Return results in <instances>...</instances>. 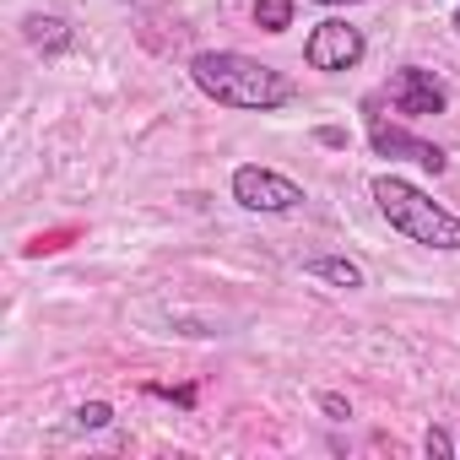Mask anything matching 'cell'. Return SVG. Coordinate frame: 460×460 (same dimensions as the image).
Listing matches in <instances>:
<instances>
[{"label":"cell","mask_w":460,"mask_h":460,"mask_svg":"<svg viewBox=\"0 0 460 460\" xmlns=\"http://www.w3.org/2000/svg\"><path fill=\"white\" fill-rule=\"evenodd\" d=\"M314 6H358V0H314Z\"/></svg>","instance_id":"obj_14"},{"label":"cell","mask_w":460,"mask_h":460,"mask_svg":"<svg viewBox=\"0 0 460 460\" xmlns=\"http://www.w3.org/2000/svg\"><path fill=\"white\" fill-rule=\"evenodd\" d=\"M422 449L438 455V460H455V455H460V444L449 438V428H428V433H422Z\"/></svg>","instance_id":"obj_11"},{"label":"cell","mask_w":460,"mask_h":460,"mask_svg":"<svg viewBox=\"0 0 460 460\" xmlns=\"http://www.w3.org/2000/svg\"><path fill=\"white\" fill-rule=\"evenodd\" d=\"M320 411H325L331 422H347V417H352V406H347V395H336V390H325V395H320Z\"/></svg>","instance_id":"obj_12"},{"label":"cell","mask_w":460,"mask_h":460,"mask_svg":"<svg viewBox=\"0 0 460 460\" xmlns=\"http://www.w3.org/2000/svg\"><path fill=\"white\" fill-rule=\"evenodd\" d=\"M71 417H76V433H103V428L114 422V406H109V401H87V406H76Z\"/></svg>","instance_id":"obj_10"},{"label":"cell","mask_w":460,"mask_h":460,"mask_svg":"<svg viewBox=\"0 0 460 460\" xmlns=\"http://www.w3.org/2000/svg\"><path fill=\"white\" fill-rule=\"evenodd\" d=\"M227 190H234V200H239L244 211H261V217H282V211H298V206H304V184H293L288 173L261 168V163L234 168Z\"/></svg>","instance_id":"obj_3"},{"label":"cell","mask_w":460,"mask_h":460,"mask_svg":"<svg viewBox=\"0 0 460 460\" xmlns=\"http://www.w3.org/2000/svg\"><path fill=\"white\" fill-rule=\"evenodd\" d=\"M368 195H374L379 217L395 227L401 239H411V244H422V250L460 255V217L444 211V206H438L433 195H422L417 184H406V179H395V173H374Z\"/></svg>","instance_id":"obj_2"},{"label":"cell","mask_w":460,"mask_h":460,"mask_svg":"<svg viewBox=\"0 0 460 460\" xmlns=\"http://www.w3.org/2000/svg\"><path fill=\"white\" fill-rule=\"evenodd\" d=\"M190 82L222 103V109H239V114H277L298 98V82L255 55H239V49H200L190 60Z\"/></svg>","instance_id":"obj_1"},{"label":"cell","mask_w":460,"mask_h":460,"mask_svg":"<svg viewBox=\"0 0 460 460\" xmlns=\"http://www.w3.org/2000/svg\"><path fill=\"white\" fill-rule=\"evenodd\" d=\"M449 28H455V33H460V6H455V17H449Z\"/></svg>","instance_id":"obj_15"},{"label":"cell","mask_w":460,"mask_h":460,"mask_svg":"<svg viewBox=\"0 0 460 460\" xmlns=\"http://www.w3.org/2000/svg\"><path fill=\"white\" fill-rule=\"evenodd\" d=\"M293 0H255V28L261 33H288L293 28Z\"/></svg>","instance_id":"obj_9"},{"label":"cell","mask_w":460,"mask_h":460,"mask_svg":"<svg viewBox=\"0 0 460 460\" xmlns=\"http://www.w3.org/2000/svg\"><path fill=\"white\" fill-rule=\"evenodd\" d=\"M304 277H314V282H331V288H347V293H358L368 277H363V266L358 261H347V255H309L304 261Z\"/></svg>","instance_id":"obj_8"},{"label":"cell","mask_w":460,"mask_h":460,"mask_svg":"<svg viewBox=\"0 0 460 460\" xmlns=\"http://www.w3.org/2000/svg\"><path fill=\"white\" fill-rule=\"evenodd\" d=\"M22 39H28L39 55H66V49L76 44L71 22H66V17H55V12H28V17H22Z\"/></svg>","instance_id":"obj_7"},{"label":"cell","mask_w":460,"mask_h":460,"mask_svg":"<svg viewBox=\"0 0 460 460\" xmlns=\"http://www.w3.org/2000/svg\"><path fill=\"white\" fill-rule=\"evenodd\" d=\"M385 98L395 114L406 119H422V114H444L449 109V87L428 71V66H401L390 82H385Z\"/></svg>","instance_id":"obj_5"},{"label":"cell","mask_w":460,"mask_h":460,"mask_svg":"<svg viewBox=\"0 0 460 460\" xmlns=\"http://www.w3.org/2000/svg\"><path fill=\"white\" fill-rule=\"evenodd\" d=\"M363 55H368L363 28H352V22H341V17H325V22L304 39V66H309V71H325V76L363 66Z\"/></svg>","instance_id":"obj_4"},{"label":"cell","mask_w":460,"mask_h":460,"mask_svg":"<svg viewBox=\"0 0 460 460\" xmlns=\"http://www.w3.org/2000/svg\"><path fill=\"white\" fill-rule=\"evenodd\" d=\"M368 141H374L379 157H401V163H417V168H428V173H444V163H449L433 141H422V136H411V130H401V125H385V119L368 125Z\"/></svg>","instance_id":"obj_6"},{"label":"cell","mask_w":460,"mask_h":460,"mask_svg":"<svg viewBox=\"0 0 460 460\" xmlns=\"http://www.w3.org/2000/svg\"><path fill=\"white\" fill-rule=\"evenodd\" d=\"M320 141H325V146H347V130H336V125H325V130H320Z\"/></svg>","instance_id":"obj_13"}]
</instances>
